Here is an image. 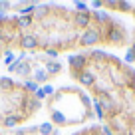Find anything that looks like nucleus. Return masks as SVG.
Returning <instances> with one entry per match:
<instances>
[{"instance_id":"nucleus-21","label":"nucleus","mask_w":135,"mask_h":135,"mask_svg":"<svg viewBox=\"0 0 135 135\" xmlns=\"http://www.w3.org/2000/svg\"><path fill=\"white\" fill-rule=\"evenodd\" d=\"M74 6L78 8L76 12H89V10H88V2H76Z\"/></svg>"},{"instance_id":"nucleus-23","label":"nucleus","mask_w":135,"mask_h":135,"mask_svg":"<svg viewBox=\"0 0 135 135\" xmlns=\"http://www.w3.org/2000/svg\"><path fill=\"white\" fill-rule=\"evenodd\" d=\"M42 91L46 93V97H48V95H54V91H56V89H54V85L46 84V85H44V88H42Z\"/></svg>"},{"instance_id":"nucleus-2","label":"nucleus","mask_w":135,"mask_h":135,"mask_svg":"<svg viewBox=\"0 0 135 135\" xmlns=\"http://www.w3.org/2000/svg\"><path fill=\"white\" fill-rule=\"evenodd\" d=\"M99 42H103V28L97 30V28H93V24H91V28L84 30L78 36V44L80 46H95Z\"/></svg>"},{"instance_id":"nucleus-22","label":"nucleus","mask_w":135,"mask_h":135,"mask_svg":"<svg viewBox=\"0 0 135 135\" xmlns=\"http://www.w3.org/2000/svg\"><path fill=\"white\" fill-rule=\"evenodd\" d=\"M125 62H127V64H133V62H135V52L131 50V48L127 50V54H125Z\"/></svg>"},{"instance_id":"nucleus-17","label":"nucleus","mask_w":135,"mask_h":135,"mask_svg":"<svg viewBox=\"0 0 135 135\" xmlns=\"http://www.w3.org/2000/svg\"><path fill=\"white\" fill-rule=\"evenodd\" d=\"M32 22H34L32 16H20V18L16 20V24L20 26V28H30V26H32Z\"/></svg>"},{"instance_id":"nucleus-3","label":"nucleus","mask_w":135,"mask_h":135,"mask_svg":"<svg viewBox=\"0 0 135 135\" xmlns=\"http://www.w3.org/2000/svg\"><path fill=\"white\" fill-rule=\"evenodd\" d=\"M88 64H89V58H88L85 54L70 56V58H68V66H70L72 74H78V72H84V70H88Z\"/></svg>"},{"instance_id":"nucleus-15","label":"nucleus","mask_w":135,"mask_h":135,"mask_svg":"<svg viewBox=\"0 0 135 135\" xmlns=\"http://www.w3.org/2000/svg\"><path fill=\"white\" fill-rule=\"evenodd\" d=\"M93 107H95V115L101 119V121H105V119H107V113L103 111V107H101V101L97 99V97H95V101H93Z\"/></svg>"},{"instance_id":"nucleus-24","label":"nucleus","mask_w":135,"mask_h":135,"mask_svg":"<svg viewBox=\"0 0 135 135\" xmlns=\"http://www.w3.org/2000/svg\"><path fill=\"white\" fill-rule=\"evenodd\" d=\"M10 6H14V4H12V2H8V0H6V2H0V14H4Z\"/></svg>"},{"instance_id":"nucleus-8","label":"nucleus","mask_w":135,"mask_h":135,"mask_svg":"<svg viewBox=\"0 0 135 135\" xmlns=\"http://www.w3.org/2000/svg\"><path fill=\"white\" fill-rule=\"evenodd\" d=\"M14 64H16V74L18 76H22V78H28V76H32V64H28V62H20V60H14Z\"/></svg>"},{"instance_id":"nucleus-29","label":"nucleus","mask_w":135,"mask_h":135,"mask_svg":"<svg viewBox=\"0 0 135 135\" xmlns=\"http://www.w3.org/2000/svg\"><path fill=\"white\" fill-rule=\"evenodd\" d=\"M131 50L135 52V40H133V42H131Z\"/></svg>"},{"instance_id":"nucleus-25","label":"nucleus","mask_w":135,"mask_h":135,"mask_svg":"<svg viewBox=\"0 0 135 135\" xmlns=\"http://www.w3.org/2000/svg\"><path fill=\"white\" fill-rule=\"evenodd\" d=\"M99 131H103V135H115L113 131H111V127H109V125H101V127H99Z\"/></svg>"},{"instance_id":"nucleus-1","label":"nucleus","mask_w":135,"mask_h":135,"mask_svg":"<svg viewBox=\"0 0 135 135\" xmlns=\"http://www.w3.org/2000/svg\"><path fill=\"white\" fill-rule=\"evenodd\" d=\"M125 40H127V32H125V28H123L121 22L111 20L109 24L103 28V42L115 44V46H123Z\"/></svg>"},{"instance_id":"nucleus-30","label":"nucleus","mask_w":135,"mask_h":135,"mask_svg":"<svg viewBox=\"0 0 135 135\" xmlns=\"http://www.w3.org/2000/svg\"><path fill=\"white\" fill-rule=\"evenodd\" d=\"M0 135H2V133H0ZM4 135H6V133H4Z\"/></svg>"},{"instance_id":"nucleus-27","label":"nucleus","mask_w":135,"mask_h":135,"mask_svg":"<svg viewBox=\"0 0 135 135\" xmlns=\"http://www.w3.org/2000/svg\"><path fill=\"white\" fill-rule=\"evenodd\" d=\"M91 6L97 8V10H101V8H103V2H101V0H95V2H91Z\"/></svg>"},{"instance_id":"nucleus-13","label":"nucleus","mask_w":135,"mask_h":135,"mask_svg":"<svg viewBox=\"0 0 135 135\" xmlns=\"http://www.w3.org/2000/svg\"><path fill=\"white\" fill-rule=\"evenodd\" d=\"M0 88L4 89V91H14V88H16V84H14L10 78H0Z\"/></svg>"},{"instance_id":"nucleus-5","label":"nucleus","mask_w":135,"mask_h":135,"mask_svg":"<svg viewBox=\"0 0 135 135\" xmlns=\"http://www.w3.org/2000/svg\"><path fill=\"white\" fill-rule=\"evenodd\" d=\"M74 78H76V80L80 81L84 88H93V85L97 84L95 74H93L91 70H84V72H78V74H74Z\"/></svg>"},{"instance_id":"nucleus-7","label":"nucleus","mask_w":135,"mask_h":135,"mask_svg":"<svg viewBox=\"0 0 135 135\" xmlns=\"http://www.w3.org/2000/svg\"><path fill=\"white\" fill-rule=\"evenodd\" d=\"M44 70L48 72V76L54 78L64 70V66H62V62H58V60H44Z\"/></svg>"},{"instance_id":"nucleus-4","label":"nucleus","mask_w":135,"mask_h":135,"mask_svg":"<svg viewBox=\"0 0 135 135\" xmlns=\"http://www.w3.org/2000/svg\"><path fill=\"white\" fill-rule=\"evenodd\" d=\"M18 44H20L22 52H28V50H38L40 48V40L36 34H20L18 38Z\"/></svg>"},{"instance_id":"nucleus-14","label":"nucleus","mask_w":135,"mask_h":135,"mask_svg":"<svg viewBox=\"0 0 135 135\" xmlns=\"http://www.w3.org/2000/svg\"><path fill=\"white\" fill-rule=\"evenodd\" d=\"M38 133L40 135H52V133H54V125H52V121H46V123H42V125H38Z\"/></svg>"},{"instance_id":"nucleus-9","label":"nucleus","mask_w":135,"mask_h":135,"mask_svg":"<svg viewBox=\"0 0 135 135\" xmlns=\"http://www.w3.org/2000/svg\"><path fill=\"white\" fill-rule=\"evenodd\" d=\"M48 80H50V76H48V72L44 70V68H36V72H32V81H36L38 85H46Z\"/></svg>"},{"instance_id":"nucleus-12","label":"nucleus","mask_w":135,"mask_h":135,"mask_svg":"<svg viewBox=\"0 0 135 135\" xmlns=\"http://www.w3.org/2000/svg\"><path fill=\"white\" fill-rule=\"evenodd\" d=\"M34 12H36V4H34V2L18 8V14H20V16H34Z\"/></svg>"},{"instance_id":"nucleus-26","label":"nucleus","mask_w":135,"mask_h":135,"mask_svg":"<svg viewBox=\"0 0 135 135\" xmlns=\"http://www.w3.org/2000/svg\"><path fill=\"white\" fill-rule=\"evenodd\" d=\"M34 97H36V99H38V101H42V99H46V93H44V91H42V88H40L38 91L34 93Z\"/></svg>"},{"instance_id":"nucleus-18","label":"nucleus","mask_w":135,"mask_h":135,"mask_svg":"<svg viewBox=\"0 0 135 135\" xmlns=\"http://www.w3.org/2000/svg\"><path fill=\"white\" fill-rule=\"evenodd\" d=\"M117 8L121 12H133V2H125V0H117Z\"/></svg>"},{"instance_id":"nucleus-6","label":"nucleus","mask_w":135,"mask_h":135,"mask_svg":"<svg viewBox=\"0 0 135 135\" xmlns=\"http://www.w3.org/2000/svg\"><path fill=\"white\" fill-rule=\"evenodd\" d=\"M91 12H76L74 14V26L76 28H81V30H88L91 28Z\"/></svg>"},{"instance_id":"nucleus-20","label":"nucleus","mask_w":135,"mask_h":135,"mask_svg":"<svg viewBox=\"0 0 135 135\" xmlns=\"http://www.w3.org/2000/svg\"><path fill=\"white\" fill-rule=\"evenodd\" d=\"M46 56H50L52 60H56L60 56V50H56V48H50V46H46Z\"/></svg>"},{"instance_id":"nucleus-11","label":"nucleus","mask_w":135,"mask_h":135,"mask_svg":"<svg viewBox=\"0 0 135 135\" xmlns=\"http://www.w3.org/2000/svg\"><path fill=\"white\" fill-rule=\"evenodd\" d=\"M52 12V8L50 6H36V12H34V20H42V18H46L48 14Z\"/></svg>"},{"instance_id":"nucleus-19","label":"nucleus","mask_w":135,"mask_h":135,"mask_svg":"<svg viewBox=\"0 0 135 135\" xmlns=\"http://www.w3.org/2000/svg\"><path fill=\"white\" fill-rule=\"evenodd\" d=\"M14 60H16V56H14L10 50H6V52H4V64H6V66H12Z\"/></svg>"},{"instance_id":"nucleus-10","label":"nucleus","mask_w":135,"mask_h":135,"mask_svg":"<svg viewBox=\"0 0 135 135\" xmlns=\"http://www.w3.org/2000/svg\"><path fill=\"white\" fill-rule=\"evenodd\" d=\"M24 119V115H18V113H12V115H6L4 119H2V123H4V127H8V129H12V127L18 125V121H22Z\"/></svg>"},{"instance_id":"nucleus-28","label":"nucleus","mask_w":135,"mask_h":135,"mask_svg":"<svg viewBox=\"0 0 135 135\" xmlns=\"http://www.w3.org/2000/svg\"><path fill=\"white\" fill-rule=\"evenodd\" d=\"M8 20V16H6V14H0V22H6Z\"/></svg>"},{"instance_id":"nucleus-16","label":"nucleus","mask_w":135,"mask_h":135,"mask_svg":"<svg viewBox=\"0 0 135 135\" xmlns=\"http://www.w3.org/2000/svg\"><path fill=\"white\" fill-rule=\"evenodd\" d=\"M22 88H24V89H28V93H32V95H34V93H36V91L40 89V85L36 84V81H32V80H26L24 84H22Z\"/></svg>"}]
</instances>
